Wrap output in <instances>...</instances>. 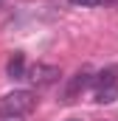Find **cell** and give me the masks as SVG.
Returning a JSON list of instances; mask_svg holds the SVG:
<instances>
[{
    "label": "cell",
    "instance_id": "cell-1",
    "mask_svg": "<svg viewBox=\"0 0 118 121\" xmlns=\"http://www.w3.org/2000/svg\"><path fill=\"white\" fill-rule=\"evenodd\" d=\"M34 107H37V93H31V90H11L0 99V113L28 116Z\"/></svg>",
    "mask_w": 118,
    "mask_h": 121
},
{
    "label": "cell",
    "instance_id": "cell-2",
    "mask_svg": "<svg viewBox=\"0 0 118 121\" xmlns=\"http://www.w3.org/2000/svg\"><path fill=\"white\" fill-rule=\"evenodd\" d=\"M90 85H93V70H90V68L76 70V73L67 79V87H65V99H62V101H65V104H73V101L87 90Z\"/></svg>",
    "mask_w": 118,
    "mask_h": 121
},
{
    "label": "cell",
    "instance_id": "cell-3",
    "mask_svg": "<svg viewBox=\"0 0 118 121\" xmlns=\"http://www.w3.org/2000/svg\"><path fill=\"white\" fill-rule=\"evenodd\" d=\"M59 76H62V70L56 65H45V62H37L31 70H25V79H31V85H37V87H51L54 82H59Z\"/></svg>",
    "mask_w": 118,
    "mask_h": 121
},
{
    "label": "cell",
    "instance_id": "cell-4",
    "mask_svg": "<svg viewBox=\"0 0 118 121\" xmlns=\"http://www.w3.org/2000/svg\"><path fill=\"white\" fill-rule=\"evenodd\" d=\"M115 99H118V82H104V85H98V87H96V96H93L96 104H113Z\"/></svg>",
    "mask_w": 118,
    "mask_h": 121
},
{
    "label": "cell",
    "instance_id": "cell-5",
    "mask_svg": "<svg viewBox=\"0 0 118 121\" xmlns=\"http://www.w3.org/2000/svg\"><path fill=\"white\" fill-rule=\"evenodd\" d=\"M6 76L8 79H25V54H14L11 59L6 62Z\"/></svg>",
    "mask_w": 118,
    "mask_h": 121
},
{
    "label": "cell",
    "instance_id": "cell-6",
    "mask_svg": "<svg viewBox=\"0 0 118 121\" xmlns=\"http://www.w3.org/2000/svg\"><path fill=\"white\" fill-rule=\"evenodd\" d=\"M104 0H70V6H76V9H96V6H101Z\"/></svg>",
    "mask_w": 118,
    "mask_h": 121
},
{
    "label": "cell",
    "instance_id": "cell-7",
    "mask_svg": "<svg viewBox=\"0 0 118 121\" xmlns=\"http://www.w3.org/2000/svg\"><path fill=\"white\" fill-rule=\"evenodd\" d=\"M0 121H25V116H17V113H0Z\"/></svg>",
    "mask_w": 118,
    "mask_h": 121
},
{
    "label": "cell",
    "instance_id": "cell-8",
    "mask_svg": "<svg viewBox=\"0 0 118 121\" xmlns=\"http://www.w3.org/2000/svg\"><path fill=\"white\" fill-rule=\"evenodd\" d=\"M70 121H79V118H70Z\"/></svg>",
    "mask_w": 118,
    "mask_h": 121
}]
</instances>
